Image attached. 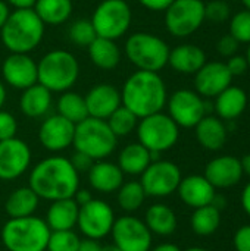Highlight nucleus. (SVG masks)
Listing matches in <instances>:
<instances>
[{
  "instance_id": "1",
  "label": "nucleus",
  "mask_w": 250,
  "mask_h": 251,
  "mask_svg": "<svg viewBox=\"0 0 250 251\" xmlns=\"http://www.w3.org/2000/svg\"><path fill=\"white\" fill-rule=\"evenodd\" d=\"M28 182V187L40 199L56 201L74 197L80 188V174L68 157L50 156L40 160L31 169Z\"/></svg>"
},
{
  "instance_id": "2",
  "label": "nucleus",
  "mask_w": 250,
  "mask_h": 251,
  "mask_svg": "<svg viewBox=\"0 0 250 251\" xmlns=\"http://www.w3.org/2000/svg\"><path fill=\"white\" fill-rule=\"evenodd\" d=\"M168 90L159 72L136 71L121 90V103L139 119L162 112L167 106Z\"/></svg>"
},
{
  "instance_id": "3",
  "label": "nucleus",
  "mask_w": 250,
  "mask_h": 251,
  "mask_svg": "<svg viewBox=\"0 0 250 251\" xmlns=\"http://www.w3.org/2000/svg\"><path fill=\"white\" fill-rule=\"evenodd\" d=\"M46 25L34 9H18L10 12L0 29L3 46L10 53H31L40 46Z\"/></svg>"
},
{
  "instance_id": "4",
  "label": "nucleus",
  "mask_w": 250,
  "mask_h": 251,
  "mask_svg": "<svg viewBox=\"0 0 250 251\" xmlns=\"http://www.w3.org/2000/svg\"><path fill=\"white\" fill-rule=\"evenodd\" d=\"M78 76L80 63L68 50H50L37 63V82L52 93L71 90L78 81Z\"/></svg>"
},
{
  "instance_id": "5",
  "label": "nucleus",
  "mask_w": 250,
  "mask_h": 251,
  "mask_svg": "<svg viewBox=\"0 0 250 251\" xmlns=\"http://www.w3.org/2000/svg\"><path fill=\"white\" fill-rule=\"evenodd\" d=\"M50 228L34 215L10 218L1 228V243L7 251H46Z\"/></svg>"
},
{
  "instance_id": "6",
  "label": "nucleus",
  "mask_w": 250,
  "mask_h": 251,
  "mask_svg": "<svg viewBox=\"0 0 250 251\" xmlns=\"http://www.w3.org/2000/svg\"><path fill=\"white\" fill-rule=\"evenodd\" d=\"M169 46L161 37L150 32L131 34L124 46V51L130 63L139 71L159 72L168 65Z\"/></svg>"
},
{
  "instance_id": "7",
  "label": "nucleus",
  "mask_w": 250,
  "mask_h": 251,
  "mask_svg": "<svg viewBox=\"0 0 250 251\" xmlns=\"http://www.w3.org/2000/svg\"><path fill=\"white\" fill-rule=\"evenodd\" d=\"M116 144L118 138L105 119L88 116L75 125L72 146L77 151L90 156L93 160L109 157L115 151Z\"/></svg>"
},
{
  "instance_id": "8",
  "label": "nucleus",
  "mask_w": 250,
  "mask_h": 251,
  "mask_svg": "<svg viewBox=\"0 0 250 251\" xmlns=\"http://www.w3.org/2000/svg\"><path fill=\"white\" fill-rule=\"evenodd\" d=\"M137 140L152 153H164L172 149L180 138V126L168 113L158 112L139 119Z\"/></svg>"
},
{
  "instance_id": "9",
  "label": "nucleus",
  "mask_w": 250,
  "mask_h": 251,
  "mask_svg": "<svg viewBox=\"0 0 250 251\" xmlns=\"http://www.w3.org/2000/svg\"><path fill=\"white\" fill-rule=\"evenodd\" d=\"M90 21L97 37L116 41L128 32L133 12L125 0H103L94 9Z\"/></svg>"
},
{
  "instance_id": "10",
  "label": "nucleus",
  "mask_w": 250,
  "mask_h": 251,
  "mask_svg": "<svg viewBox=\"0 0 250 251\" xmlns=\"http://www.w3.org/2000/svg\"><path fill=\"white\" fill-rule=\"evenodd\" d=\"M205 21V3L202 0H174L165 10L167 31L177 38L190 37Z\"/></svg>"
},
{
  "instance_id": "11",
  "label": "nucleus",
  "mask_w": 250,
  "mask_h": 251,
  "mask_svg": "<svg viewBox=\"0 0 250 251\" xmlns=\"http://www.w3.org/2000/svg\"><path fill=\"white\" fill-rule=\"evenodd\" d=\"M208 106L200 94L189 88L174 91L167 100L168 115L180 128H194L208 115Z\"/></svg>"
},
{
  "instance_id": "12",
  "label": "nucleus",
  "mask_w": 250,
  "mask_h": 251,
  "mask_svg": "<svg viewBox=\"0 0 250 251\" xmlns=\"http://www.w3.org/2000/svg\"><path fill=\"white\" fill-rule=\"evenodd\" d=\"M140 184L149 197H168L174 194L181 182L180 168L169 160H155L140 175Z\"/></svg>"
},
{
  "instance_id": "13",
  "label": "nucleus",
  "mask_w": 250,
  "mask_h": 251,
  "mask_svg": "<svg viewBox=\"0 0 250 251\" xmlns=\"http://www.w3.org/2000/svg\"><path fill=\"white\" fill-rule=\"evenodd\" d=\"M115 219L113 209L106 201L93 199L80 206L77 226L85 238L99 241L111 234Z\"/></svg>"
},
{
  "instance_id": "14",
  "label": "nucleus",
  "mask_w": 250,
  "mask_h": 251,
  "mask_svg": "<svg viewBox=\"0 0 250 251\" xmlns=\"http://www.w3.org/2000/svg\"><path fill=\"white\" fill-rule=\"evenodd\" d=\"M113 244L121 251H150L153 234L144 221L125 215L115 219L111 231Z\"/></svg>"
},
{
  "instance_id": "15",
  "label": "nucleus",
  "mask_w": 250,
  "mask_h": 251,
  "mask_svg": "<svg viewBox=\"0 0 250 251\" xmlns=\"http://www.w3.org/2000/svg\"><path fill=\"white\" fill-rule=\"evenodd\" d=\"M31 159V149L24 140L13 137L0 141V179H18L28 171Z\"/></svg>"
},
{
  "instance_id": "16",
  "label": "nucleus",
  "mask_w": 250,
  "mask_h": 251,
  "mask_svg": "<svg viewBox=\"0 0 250 251\" xmlns=\"http://www.w3.org/2000/svg\"><path fill=\"white\" fill-rule=\"evenodd\" d=\"M74 134L75 124L55 113L44 118L41 122L38 129V141L47 151L57 153L72 146Z\"/></svg>"
},
{
  "instance_id": "17",
  "label": "nucleus",
  "mask_w": 250,
  "mask_h": 251,
  "mask_svg": "<svg viewBox=\"0 0 250 251\" xmlns=\"http://www.w3.org/2000/svg\"><path fill=\"white\" fill-rule=\"evenodd\" d=\"M3 81L16 90L37 84V62L28 53H10L1 63Z\"/></svg>"
},
{
  "instance_id": "18",
  "label": "nucleus",
  "mask_w": 250,
  "mask_h": 251,
  "mask_svg": "<svg viewBox=\"0 0 250 251\" xmlns=\"http://www.w3.org/2000/svg\"><path fill=\"white\" fill-rule=\"evenodd\" d=\"M233 76L225 62H206L194 74V91L203 99H215L221 91L231 85Z\"/></svg>"
},
{
  "instance_id": "19",
  "label": "nucleus",
  "mask_w": 250,
  "mask_h": 251,
  "mask_svg": "<svg viewBox=\"0 0 250 251\" xmlns=\"http://www.w3.org/2000/svg\"><path fill=\"white\" fill-rule=\"evenodd\" d=\"M203 176L215 188H231L243 178L242 162L236 156H218L208 162Z\"/></svg>"
},
{
  "instance_id": "20",
  "label": "nucleus",
  "mask_w": 250,
  "mask_h": 251,
  "mask_svg": "<svg viewBox=\"0 0 250 251\" xmlns=\"http://www.w3.org/2000/svg\"><path fill=\"white\" fill-rule=\"evenodd\" d=\"M88 116L97 119H108L122 103L121 91L112 84H97L84 96Z\"/></svg>"
},
{
  "instance_id": "21",
  "label": "nucleus",
  "mask_w": 250,
  "mask_h": 251,
  "mask_svg": "<svg viewBox=\"0 0 250 251\" xmlns=\"http://www.w3.org/2000/svg\"><path fill=\"white\" fill-rule=\"evenodd\" d=\"M215 190L217 188L203 175H189L186 178H181L177 193L186 206L197 209L212 204L217 196Z\"/></svg>"
},
{
  "instance_id": "22",
  "label": "nucleus",
  "mask_w": 250,
  "mask_h": 251,
  "mask_svg": "<svg viewBox=\"0 0 250 251\" xmlns=\"http://www.w3.org/2000/svg\"><path fill=\"white\" fill-rule=\"evenodd\" d=\"M90 187L103 194L116 193L124 184V174L116 163L108 160H96L87 172Z\"/></svg>"
},
{
  "instance_id": "23",
  "label": "nucleus",
  "mask_w": 250,
  "mask_h": 251,
  "mask_svg": "<svg viewBox=\"0 0 250 251\" xmlns=\"http://www.w3.org/2000/svg\"><path fill=\"white\" fill-rule=\"evenodd\" d=\"M206 62V53L196 44L184 43L169 50L168 65L183 75H194Z\"/></svg>"
},
{
  "instance_id": "24",
  "label": "nucleus",
  "mask_w": 250,
  "mask_h": 251,
  "mask_svg": "<svg viewBox=\"0 0 250 251\" xmlns=\"http://www.w3.org/2000/svg\"><path fill=\"white\" fill-rule=\"evenodd\" d=\"M248 103V93L237 85H230L215 97L214 110L222 121H236L245 113Z\"/></svg>"
},
{
  "instance_id": "25",
  "label": "nucleus",
  "mask_w": 250,
  "mask_h": 251,
  "mask_svg": "<svg viewBox=\"0 0 250 251\" xmlns=\"http://www.w3.org/2000/svg\"><path fill=\"white\" fill-rule=\"evenodd\" d=\"M53 93L41 84H34L25 90L19 97V109L29 119H38L46 116L53 104Z\"/></svg>"
},
{
  "instance_id": "26",
  "label": "nucleus",
  "mask_w": 250,
  "mask_h": 251,
  "mask_svg": "<svg viewBox=\"0 0 250 251\" xmlns=\"http://www.w3.org/2000/svg\"><path fill=\"white\" fill-rule=\"evenodd\" d=\"M194 131L197 143L209 151H218L225 146L227 126L218 116L205 115L194 126Z\"/></svg>"
},
{
  "instance_id": "27",
  "label": "nucleus",
  "mask_w": 250,
  "mask_h": 251,
  "mask_svg": "<svg viewBox=\"0 0 250 251\" xmlns=\"http://www.w3.org/2000/svg\"><path fill=\"white\" fill-rule=\"evenodd\" d=\"M46 213V224L50 231H71L77 226L80 206L72 197L50 201Z\"/></svg>"
},
{
  "instance_id": "28",
  "label": "nucleus",
  "mask_w": 250,
  "mask_h": 251,
  "mask_svg": "<svg viewBox=\"0 0 250 251\" xmlns=\"http://www.w3.org/2000/svg\"><path fill=\"white\" fill-rule=\"evenodd\" d=\"M91 63L102 71H112L121 62V49L115 40L96 37L87 47Z\"/></svg>"
},
{
  "instance_id": "29",
  "label": "nucleus",
  "mask_w": 250,
  "mask_h": 251,
  "mask_svg": "<svg viewBox=\"0 0 250 251\" xmlns=\"http://www.w3.org/2000/svg\"><path fill=\"white\" fill-rule=\"evenodd\" d=\"M152 163V153L139 141L127 144L118 156V166L124 175H141Z\"/></svg>"
},
{
  "instance_id": "30",
  "label": "nucleus",
  "mask_w": 250,
  "mask_h": 251,
  "mask_svg": "<svg viewBox=\"0 0 250 251\" xmlns=\"http://www.w3.org/2000/svg\"><path fill=\"white\" fill-rule=\"evenodd\" d=\"M144 224L149 231L159 237H169L177 229V215L175 212L162 203L150 206L144 213Z\"/></svg>"
},
{
  "instance_id": "31",
  "label": "nucleus",
  "mask_w": 250,
  "mask_h": 251,
  "mask_svg": "<svg viewBox=\"0 0 250 251\" xmlns=\"http://www.w3.org/2000/svg\"><path fill=\"white\" fill-rule=\"evenodd\" d=\"M40 197L29 187H21L9 194L4 203V210L9 218H27L34 215Z\"/></svg>"
},
{
  "instance_id": "32",
  "label": "nucleus",
  "mask_w": 250,
  "mask_h": 251,
  "mask_svg": "<svg viewBox=\"0 0 250 251\" xmlns=\"http://www.w3.org/2000/svg\"><path fill=\"white\" fill-rule=\"evenodd\" d=\"M32 9L44 25L56 26L71 18L74 4L72 0H35Z\"/></svg>"
},
{
  "instance_id": "33",
  "label": "nucleus",
  "mask_w": 250,
  "mask_h": 251,
  "mask_svg": "<svg viewBox=\"0 0 250 251\" xmlns=\"http://www.w3.org/2000/svg\"><path fill=\"white\" fill-rule=\"evenodd\" d=\"M56 110H57V115L63 116L65 119L71 121L75 125L84 121L85 118H88L84 96L71 90L60 93L56 101Z\"/></svg>"
},
{
  "instance_id": "34",
  "label": "nucleus",
  "mask_w": 250,
  "mask_h": 251,
  "mask_svg": "<svg viewBox=\"0 0 250 251\" xmlns=\"http://www.w3.org/2000/svg\"><path fill=\"white\" fill-rule=\"evenodd\" d=\"M190 225L196 235L209 237L215 234L221 225V210L214 204L197 207L190 218Z\"/></svg>"
},
{
  "instance_id": "35",
  "label": "nucleus",
  "mask_w": 250,
  "mask_h": 251,
  "mask_svg": "<svg viewBox=\"0 0 250 251\" xmlns=\"http://www.w3.org/2000/svg\"><path fill=\"white\" fill-rule=\"evenodd\" d=\"M146 197L147 196H146L140 181L124 182L116 191V201H118L119 207L128 213L137 212L143 206Z\"/></svg>"
},
{
  "instance_id": "36",
  "label": "nucleus",
  "mask_w": 250,
  "mask_h": 251,
  "mask_svg": "<svg viewBox=\"0 0 250 251\" xmlns=\"http://www.w3.org/2000/svg\"><path fill=\"white\" fill-rule=\"evenodd\" d=\"M109 128L112 129V132L116 135V138L121 137H127L130 135L133 131H136L137 124H139V118L128 110L125 106H119L108 119H106Z\"/></svg>"
},
{
  "instance_id": "37",
  "label": "nucleus",
  "mask_w": 250,
  "mask_h": 251,
  "mask_svg": "<svg viewBox=\"0 0 250 251\" xmlns=\"http://www.w3.org/2000/svg\"><path fill=\"white\" fill-rule=\"evenodd\" d=\"M68 37L75 46L88 47L97 35L90 19H77L71 24L68 29Z\"/></svg>"
},
{
  "instance_id": "38",
  "label": "nucleus",
  "mask_w": 250,
  "mask_h": 251,
  "mask_svg": "<svg viewBox=\"0 0 250 251\" xmlns=\"http://www.w3.org/2000/svg\"><path fill=\"white\" fill-rule=\"evenodd\" d=\"M80 237L71 231H52L46 251H77L80 246Z\"/></svg>"
},
{
  "instance_id": "39",
  "label": "nucleus",
  "mask_w": 250,
  "mask_h": 251,
  "mask_svg": "<svg viewBox=\"0 0 250 251\" xmlns=\"http://www.w3.org/2000/svg\"><path fill=\"white\" fill-rule=\"evenodd\" d=\"M230 34L240 43H250V10L245 9L237 12L230 19Z\"/></svg>"
},
{
  "instance_id": "40",
  "label": "nucleus",
  "mask_w": 250,
  "mask_h": 251,
  "mask_svg": "<svg viewBox=\"0 0 250 251\" xmlns=\"http://www.w3.org/2000/svg\"><path fill=\"white\" fill-rule=\"evenodd\" d=\"M231 16L230 4L224 0H212L209 3H205V18L211 22L221 24L228 21Z\"/></svg>"
},
{
  "instance_id": "41",
  "label": "nucleus",
  "mask_w": 250,
  "mask_h": 251,
  "mask_svg": "<svg viewBox=\"0 0 250 251\" xmlns=\"http://www.w3.org/2000/svg\"><path fill=\"white\" fill-rule=\"evenodd\" d=\"M16 131L18 122L15 116L7 110L0 109V141L16 137Z\"/></svg>"
},
{
  "instance_id": "42",
  "label": "nucleus",
  "mask_w": 250,
  "mask_h": 251,
  "mask_svg": "<svg viewBox=\"0 0 250 251\" xmlns=\"http://www.w3.org/2000/svg\"><path fill=\"white\" fill-rule=\"evenodd\" d=\"M239 46L240 43L231 35V34H225L222 35L218 41H217V51L224 56V57H231L234 54H237V50H239Z\"/></svg>"
},
{
  "instance_id": "43",
  "label": "nucleus",
  "mask_w": 250,
  "mask_h": 251,
  "mask_svg": "<svg viewBox=\"0 0 250 251\" xmlns=\"http://www.w3.org/2000/svg\"><path fill=\"white\" fill-rule=\"evenodd\" d=\"M225 65H227V69L230 71L233 78L245 75L248 72V69H249L248 59H246V56H242V54H234V56L228 57Z\"/></svg>"
},
{
  "instance_id": "44",
  "label": "nucleus",
  "mask_w": 250,
  "mask_h": 251,
  "mask_svg": "<svg viewBox=\"0 0 250 251\" xmlns=\"http://www.w3.org/2000/svg\"><path fill=\"white\" fill-rule=\"evenodd\" d=\"M236 251H250V225L240 226L233 238Z\"/></svg>"
},
{
  "instance_id": "45",
  "label": "nucleus",
  "mask_w": 250,
  "mask_h": 251,
  "mask_svg": "<svg viewBox=\"0 0 250 251\" xmlns=\"http://www.w3.org/2000/svg\"><path fill=\"white\" fill-rule=\"evenodd\" d=\"M69 160H71L72 166L75 168V171H77L78 174H81V172H88L90 168L93 166V163L96 162V160H93L90 156H87V154H84V153H81V151H77V150H75V153L71 156Z\"/></svg>"
},
{
  "instance_id": "46",
  "label": "nucleus",
  "mask_w": 250,
  "mask_h": 251,
  "mask_svg": "<svg viewBox=\"0 0 250 251\" xmlns=\"http://www.w3.org/2000/svg\"><path fill=\"white\" fill-rule=\"evenodd\" d=\"M174 0H139V3L152 12H165Z\"/></svg>"
},
{
  "instance_id": "47",
  "label": "nucleus",
  "mask_w": 250,
  "mask_h": 251,
  "mask_svg": "<svg viewBox=\"0 0 250 251\" xmlns=\"http://www.w3.org/2000/svg\"><path fill=\"white\" fill-rule=\"evenodd\" d=\"M102 250V246L96 241V240H81L80 241V246H78V250L77 251H100Z\"/></svg>"
},
{
  "instance_id": "48",
  "label": "nucleus",
  "mask_w": 250,
  "mask_h": 251,
  "mask_svg": "<svg viewBox=\"0 0 250 251\" xmlns=\"http://www.w3.org/2000/svg\"><path fill=\"white\" fill-rule=\"evenodd\" d=\"M72 199L75 200V203H77L78 206H83V204L88 203L90 200H93V196H91V193H90L88 190H80V188H78Z\"/></svg>"
},
{
  "instance_id": "49",
  "label": "nucleus",
  "mask_w": 250,
  "mask_h": 251,
  "mask_svg": "<svg viewBox=\"0 0 250 251\" xmlns=\"http://www.w3.org/2000/svg\"><path fill=\"white\" fill-rule=\"evenodd\" d=\"M7 6H12L13 10L18 9H32L35 4V0H4Z\"/></svg>"
},
{
  "instance_id": "50",
  "label": "nucleus",
  "mask_w": 250,
  "mask_h": 251,
  "mask_svg": "<svg viewBox=\"0 0 250 251\" xmlns=\"http://www.w3.org/2000/svg\"><path fill=\"white\" fill-rule=\"evenodd\" d=\"M242 206H243V210L250 216V182H248L246 187L243 188V193H242Z\"/></svg>"
},
{
  "instance_id": "51",
  "label": "nucleus",
  "mask_w": 250,
  "mask_h": 251,
  "mask_svg": "<svg viewBox=\"0 0 250 251\" xmlns=\"http://www.w3.org/2000/svg\"><path fill=\"white\" fill-rule=\"evenodd\" d=\"M9 15H10V9H9L7 3L4 0H0V29L4 25V22L7 21Z\"/></svg>"
},
{
  "instance_id": "52",
  "label": "nucleus",
  "mask_w": 250,
  "mask_h": 251,
  "mask_svg": "<svg viewBox=\"0 0 250 251\" xmlns=\"http://www.w3.org/2000/svg\"><path fill=\"white\" fill-rule=\"evenodd\" d=\"M150 251H183L178 246L172 244V243H162L153 249H150Z\"/></svg>"
},
{
  "instance_id": "53",
  "label": "nucleus",
  "mask_w": 250,
  "mask_h": 251,
  "mask_svg": "<svg viewBox=\"0 0 250 251\" xmlns=\"http://www.w3.org/2000/svg\"><path fill=\"white\" fill-rule=\"evenodd\" d=\"M242 162V168H243V174H246L248 176H250V153H248L246 156H243L240 159Z\"/></svg>"
},
{
  "instance_id": "54",
  "label": "nucleus",
  "mask_w": 250,
  "mask_h": 251,
  "mask_svg": "<svg viewBox=\"0 0 250 251\" xmlns=\"http://www.w3.org/2000/svg\"><path fill=\"white\" fill-rule=\"evenodd\" d=\"M6 97H7L6 87H4V84L0 81V109L3 107V104H4V101H6Z\"/></svg>"
},
{
  "instance_id": "55",
  "label": "nucleus",
  "mask_w": 250,
  "mask_h": 251,
  "mask_svg": "<svg viewBox=\"0 0 250 251\" xmlns=\"http://www.w3.org/2000/svg\"><path fill=\"white\" fill-rule=\"evenodd\" d=\"M100 251H121L115 244H109V246H103Z\"/></svg>"
},
{
  "instance_id": "56",
  "label": "nucleus",
  "mask_w": 250,
  "mask_h": 251,
  "mask_svg": "<svg viewBox=\"0 0 250 251\" xmlns=\"http://www.w3.org/2000/svg\"><path fill=\"white\" fill-rule=\"evenodd\" d=\"M184 251H209V250L202 249V247H190V249H187V250H184Z\"/></svg>"
},
{
  "instance_id": "57",
  "label": "nucleus",
  "mask_w": 250,
  "mask_h": 251,
  "mask_svg": "<svg viewBox=\"0 0 250 251\" xmlns=\"http://www.w3.org/2000/svg\"><path fill=\"white\" fill-rule=\"evenodd\" d=\"M246 59H248V63H249V68H250V43H249V47H248V51H246Z\"/></svg>"
},
{
  "instance_id": "58",
  "label": "nucleus",
  "mask_w": 250,
  "mask_h": 251,
  "mask_svg": "<svg viewBox=\"0 0 250 251\" xmlns=\"http://www.w3.org/2000/svg\"><path fill=\"white\" fill-rule=\"evenodd\" d=\"M242 1H243L245 7H246L248 10H250V0H242Z\"/></svg>"
}]
</instances>
